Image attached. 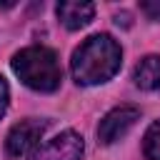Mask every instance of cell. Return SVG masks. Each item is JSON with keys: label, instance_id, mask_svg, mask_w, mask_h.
I'll return each instance as SVG.
<instances>
[{"label": "cell", "instance_id": "6da1fadb", "mask_svg": "<svg viewBox=\"0 0 160 160\" xmlns=\"http://www.w3.org/2000/svg\"><path fill=\"white\" fill-rule=\"evenodd\" d=\"M120 65H122L120 42L108 32H98V35H90L72 52L70 72L78 85H100L115 78Z\"/></svg>", "mask_w": 160, "mask_h": 160}, {"label": "cell", "instance_id": "7a4b0ae2", "mask_svg": "<svg viewBox=\"0 0 160 160\" xmlns=\"http://www.w3.org/2000/svg\"><path fill=\"white\" fill-rule=\"evenodd\" d=\"M12 72L22 80V85L38 90V92H52L60 88L62 68L55 55V50L45 45H30L12 55Z\"/></svg>", "mask_w": 160, "mask_h": 160}, {"label": "cell", "instance_id": "3957f363", "mask_svg": "<svg viewBox=\"0 0 160 160\" xmlns=\"http://www.w3.org/2000/svg\"><path fill=\"white\" fill-rule=\"evenodd\" d=\"M48 125H50L48 120H38V118H25V120L15 122V125L10 128V132H8V138H5V150H8V155H10V158H22V155H28V152L40 142V138L45 135Z\"/></svg>", "mask_w": 160, "mask_h": 160}, {"label": "cell", "instance_id": "277c9868", "mask_svg": "<svg viewBox=\"0 0 160 160\" xmlns=\"http://www.w3.org/2000/svg\"><path fill=\"white\" fill-rule=\"evenodd\" d=\"M140 120V110L132 108V105H120V108H112L98 125V140L102 145H112L118 142L122 135H128V130Z\"/></svg>", "mask_w": 160, "mask_h": 160}, {"label": "cell", "instance_id": "5b68a950", "mask_svg": "<svg viewBox=\"0 0 160 160\" xmlns=\"http://www.w3.org/2000/svg\"><path fill=\"white\" fill-rule=\"evenodd\" d=\"M80 158H82V138L75 130H62L42 148H38V152L32 155V160H80Z\"/></svg>", "mask_w": 160, "mask_h": 160}, {"label": "cell", "instance_id": "8992f818", "mask_svg": "<svg viewBox=\"0 0 160 160\" xmlns=\"http://www.w3.org/2000/svg\"><path fill=\"white\" fill-rule=\"evenodd\" d=\"M55 12H58V20H60L68 30H80V28H85V25L92 20L95 5H92V2L68 0V2H58Z\"/></svg>", "mask_w": 160, "mask_h": 160}, {"label": "cell", "instance_id": "52a82bcc", "mask_svg": "<svg viewBox=\"0 0 160 160\" xmlns=\"http://www.w3.org/2000/svg\"><path fill=\"white\" fill-rule=\"evenodd\" d=\"M132 80L140 90H158L160 88V55H145L135 65Z\"/></svg>", "mask_w": 160, "mask_h": 160}, {"label": "cell", "instance_id": "ba28073f", "mask_svg": "<svg viewBox=\"0 0 160 160\" xmlns=\"http://www.w3.org/2000/svg\"><path fill=\"white\" fill-rule=\"evenodd\" d=\"M142 155L148 160H160V120H155L142 138Z\"/></svg>", "mask_w": 160, "mask_h": 160}, {"label": "cell", "instance_id": "9c48e42d", "mask_svg": "<svg viewBox=\"0 0 160 160\" xmlns=\"http://www.w3.org/2000/svg\"><path fill=\"white\" fill-rule=\"evenodd\" d=\"M8 102H10V88H8L5 78L0 75V118L5 115V110H8Z\"/></svg>", "mask_w": 160, "mask_h": 160}, {"label": "cell", "instance_id": "30bf717a", "mask_svg": "<svg viewBox=\"0 0 160 160\" xmlns=\"http://www.w3.org/2000/svg\"><path fill=\"white\" fill-rule=\"evenodd\" d=\"M142 10H145L152 20H160V0H158V2H142Z\"/></svg>", "mask_w": 160, "mask_h": 160}, {"label": "cell", "instance_id": "8fae6325", "mask_svg": "<svg viewBox=\"0 0 160 160\" xmlns=\"http://www.w3.org/2000/svg\"><path fill=\"white\" fill-rule=\"evenodd\" d=\"M12 5H15L12 0H10V2H0V10H8V8H12Z\"/></svg>", "mask_w": 160, "mask_h": 160}]
</instances>
